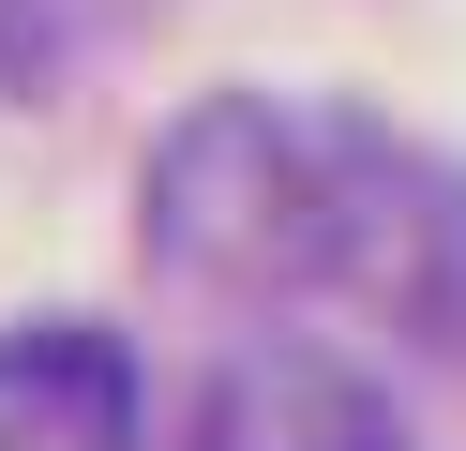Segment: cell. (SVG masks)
Wrapping results in <instances>:
<instances>
[{"label": "cell", "mask_w": 466, "mask_h": 451, "mask_svg": "<svg viewBox=\"0 0 466 451\" xmlns=\"http://www.w3.org/2000/svg\"><path fill=\"white\" fill-rule=\"evenodd\" d=\"M136 196H151L166 271L226 301H376V316L466 346V180L346 106L211 90L166 120Z\"/></svg>", "instance_id": "6da1fadb"}, {"label": "cell", "mask_w": 466, "mask_h": 451, "mask_svg": "<svg viewBox=\"0 0 466 451\" xmlns=\"http://www.w3.org/2000/svg\"><path fill=\"white\" fill-rule=\"evenodd\" d=\"M0 451H136V361L91 316L0 331Z\"/></svg>", "instance_id": "7a4b0ae2"}, {"label": "cell", "mask_w": 466, "mask_h": 451, "mask_svg": "<svg viewBox=\"0 0 466 451\" xmlns=\"http://www.w3.org/2000/svg\"><path fill=\"white\" fill-rule=\"evenodd\" d=\"M196 451H391V406H376L346 361H316V346H271V361H241V376L211 391Z\"/></svg>", "instance_id": "3957f363"}]
</instances>
